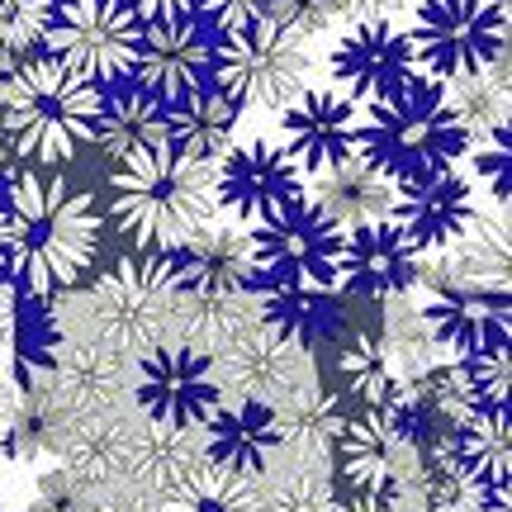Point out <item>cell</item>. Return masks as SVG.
<instances>
[{
    "label": "cell",
    "instance_id": "5bb4252c",
    "mask_svg": "<svg viewBox=\"0 0 512 512\" xmlns=\"http://www.w3.org/2000/svg\"><path fill=\"white\" fill-rule=\"evenodd\" d=\"M328 67H332L337 91L347 95L351 105H370V100L399 91V86H408V81L418 76L408 29H399L394 19L351 24L347 34L332 43Z\"/></svg>",
    "mask_w": 512,
    "mask_h": 512
},
{
    "label": "cell",
    "instance_id": "d590c367",
    "mask_svg": "<svg viewBox=\"0 0 512 512\" xmlns=\"http://www.w3.org/2000/svg\"><path fill=\"white\" fill-rule=\"evenodd\" d=\"M460 370H465V384H470L479 408H508V394H512L508 342H494V347L475 351V356H460Z\"/></svg>",
    "mask_w": 512,
    "mask_h": 512
},
{
    "label": "cell",
    "instance_id": "f1b7e54d",
    "mask_svg": "<svg viewBox=\"0 0 512 512\" xmlns=\"http://www.w3.org/2000/svg\"><path fill=\"white\" fill-rule=\"evenodd\" d=\"M72 437L67 427V399L53 389H29L19 394V403L10 408V418L0 422V456L10 460H34L43 451H62Z\"/></svg>",
    "mask_w": 512,
    "mask_h": 512
},
{
    "label": "cell",
    "instance_id": "9c48e42d",
    "mask_svg": "<svg viewBox=\"0 0 512 512\" xmlns=\"http://www.w3.org/2000/svg\"><path fill=\"white\" fill-rule=\"evenodd\" d=\"M256 271L261 280H285L304 290L337 294V261H342V228L309 200L280 204L275 214L252 223Z\"/></svg>",
    "mask_w": 512,
    "mask_h": 512
},
{
    "label": "cell",
    "instance_id": "c3c4849f",
    "mask_svg": "<svg viewBox=\"0 0 512 512\" xmlns=\"http://www.w3.org/2000/svg\"><path fill=\"white\" fill-rule=\"evenodd\" d=\"M498 5H508V0H498Z\"/></svg>",
    "mask_w": 512,
    "mask_h": 512
},
{
    "label": "cell",
    "instance_id": "b9f144b4",
    "mask_svg": "<svg viewBox=\"0 0 512 512\" xmlns=\"http://www.w3.org/2000/svg\"><path fill=\"white\" fill-rule=\"evenodd\" d=\"M138 15V24H166V19H190L200 10V0H124Z\"/></svg>",
    "mask_w": 512,
    "mask_h": 512
},
{
    "label": "cell",
    "instance_id": "3957f363",
    "mask_svg": "<svg viewBox=\"0 0 512 512\" xmlns=\"http://www.w3.org/2000/svg\"><path fill=\"white\" fill-rule=\"evenodd\" d=\"M105 95L95 81L67 72L53 57H24L0 95V128L19 162L62 166L95 138Z\"/></svg>",
    "mask_w": 512,
    "mask_h": 512
},
{
    "label": "cell",
    "instance_id": "ee69618b",
    "mask_svg": "<svg viewBox=\"0 0 512 512\" xmlns=\"http://www.w3.org/2000/svg\"><path fill=\"white\" fill-rule=\"evenodd\" d=\"M332 5H337V19L366 24V19H394L408 0H332Z\"/></svg>",
    "mask_w": 512,
    "mask_h": 512
},
{
    "label": "cell",
    "instance_id": "6da1fadb",
    "mask_svg": "<svg viewBox=\"0 0 512 512\" xmlns=\"http://www.w3.org/2000/svg\"><path fill=\"white\" fill-rule=\"evenodd\" d=\"M100 247L95 200L57 171H24L5 200L10 280L24 299H57L86 275Z\"/></svg>",
    "mask_w": 512,
    "mask_h": 512
},
{
    "label": "cell",
    "instance_id": "8d00e7d4",
    "mask_svg": "<svg viewBox=\"0 0 512 512\" xmlns=\"http://www.w3.org/2000/svg\"><path fill=\"white\" fill-rule=\"evenodd\" d=\"M465 157H470V166H475V181L489 190L494 209H508V166H512L508 124H498V128H489V133L470 138Z\"/></svg>",
    "mask_w": 512,
    "mask_h": 512
},
{
    "label": "cell",
    "instance_id": "4fadbf2b",
    "mask_svg": "<svg viewBox=\"0 0 512 512\" xmlns=\"http://www.w3.org/2000/svg\"><path fill=\"white\" fill-rule=\"evenodd\" d=\"M475 219H479L475 181H470L460 166L432 171V176H422V181L394 185L389 223L413 242V252L418 256L456 252L460 242H465V233L475 228Z\"/></svg>",
    "mask_w": 512,
    "mask_h": 512
},
{
    "label": "cell",
    "instance_id": "277c9868",
    "mask_svg": "<svg viewBox=\"0 0 512 512\" xmlns=\"http://www.w3.org/2000/svg\"><path fill=\"white\" fill-rule=\"evenodd\" d=\"M465 147L470 138H465L456 110L446 105V91L422 76L361 105V157L380 166L394 185L460 166Z\"/></svg>",
    "mask_w": 512,
    "mask_h": 512
},
{
    "label": "cell",
    "instance_id": "5b68a950",
    "mask_svg": "<svg viewBox=\"0 0 512 512\" xmlns=\"http://www.w3.org/2000/svg\"><path fill=\"white\" fill-rule=\"evenodd\" d=\"M413 67L432 86L489 72L508 57V5L498 0H422L413 29Z\"/></svg>",
    "mask_w": 512,
    "mask_h": 512
},
{
    "label": "cell",
    "instance_id": "1f68e13d",
    "mask_svg": "<svg viewBox=\"0 0 512 512\" xmlns=\"http://www.w3.org/2000/svg\"><path fill=\"white\" fill-rule=\"evenodd\" d=\"M157 503H162V512H261L256 479L228 475V470L209 465V460H200L166 494H157Z\"/></svg>",
    "mask_w": 512,
    "mask_h": 512
},
{
    "label": "cell",
    "instance_id": "8992f818",
    "mask_svg": "<svg viewBox=\"0 0 512 512\" xmlns=\"http://www.w3.org/2000/svg\"><path fill=\"white\" fill-rule=\"evenodd\" d=\"M214 91H223L238 110H285L299 91H309V48L304 38L256 19L247 29L219 34L214 43Z\"/></svg>",
    "mask_w": 512,
    "mask_h": 512
},
{
    "label": "cell",
    "instance_id": "f35d334b",
    "mask_svg": "<svg viewBox=\"0 0 512 512\" xmlns=\"http://www.w3.org/2000/svg\"><path fill=\"white\" fill-rule=\"evenodd\" d=\"M95 498H100V489L62 465V470H53V475H43L34 484L29 512H95Z\"/></svg>",
    "mask_w": 512,
    "mask_h": 512
},
{
    "label": "cell",
    "instance_id": "603a6c76",
    "mask_svg": "<svg viewBox=\"0 0 512 512\" xmlns=\"http://www.w3.org/2000/svg\"><path fill=\"white\" fill-rule=\"evenodd\" d=\"M309 200L318 204L342 233H351V228H361V223L389 219V209H394V181L356 152V157H347V162H337L313 176Z\"/></svg>",
    "mask_w": 512,
    "mask_h": 512
},
{
    "label": "cell",
    "instance_id": "836d02e7",
    "mask_svg": "<svg viewBox=\"0 0 512 512\" xmlns=\"http://www.w3.org/2000/svg\"><path fill=\"white\" fill-rule=\"evenodd\" d=\"M460 252V280L470 285H489V290H508V214L494 209V219H475L465 233Z\"/></svg>",
    "mask_w": 512,
    "mask_h": 512
},
{
    "label": "cell",
    "instance_id": "8fae6325",
    "mask_svg": "<svg viewBox=\"0 0 512 512\" xmlns=\"http://www.w3.org/2000/svg\"><path fill=\"white\" fill-rule=\"evenodd\" d=\"M304 195V171L280 138H247L233 143L214 166V200L233 214V223L252 228L280 204Z\"/></svg>",
    "mask_w": 512,
    "mask_h": 512
},
{
    "label": "cell",
    "instance_id": "cb8c5ba5",
    "mask_svg": "<svg viewBox=\"0 0 512 512\" xmlns=\"http://www.w3.org/2000/svg\"><path fill=\"white\" fill-rule=\"evenodd\" d=\"M166 124H171L166 147H176V152L195 157V162H219L223 152L238 143L242 110L223 91L204 86V91L185 95L181 105H171V110H166Z\"/></svg>",
    "mask_w": 512,
    "mask_h": 512
},
{
    "label": "cell",
    "instance_id": "f546056e",
    "mask_svg": "<svg viewBox=\"0 0 512 512\" xmlns=\"http://www.w3.org/2000/svg\"><path fill=\"white\" fill-rule=\"evenodd\" d=\"M451 451L484 489H508L512 475V427L508 408H484L451 432Z\"/></svg>",
    "mask_w": 512,
    "mask_h": 512
},
{
    "label": "cell",
    "instance_id": "ac0fdd59",
    "mask_svg": "<svg viewBox=\"0 0 512 512\" xmlns=\"http://www.w3.org/2000/svg\"><path fill=\"white\" fill-rule=\"evenodd\" d=\"M209 62H214V43L204 38L200 24L195 19H166V24H143L133 76H138V91H147L171 110L185 95L209 86Z\"/></svg>",
    "mask_w": 512,
    "mask_h": 512
},
{
    "label": "cell",
    "instance_id": "30bf717a",
    "mask_svg": "<svg viewBox=\"0 0 512 512\" xmlns=\"http://www.w3.org/2000/svg\"><path fill=\"white\" fill-rule=\"evenodd\" d=\"M133 394H138L147 422L171 427V432H200L223 403L214 356L200 347H185V342H162V347L143 351Z\"/></svg>",
    "mask_w": 512,
    "mask_h": 512
},
{
    "label": "cell",
    "instance_id": "f6af8a7d",
    "mask_svg": "<svg viewBox=\"0 0 512 512\" xmlns=\"http://www.w3.org/2000/svg\"><path fill=\"white\" fill-rule=\"evenodd\" d=\"M337 512H399V503H389V498H337Z\"/></svg>",
    "mask_w": 512,
    "mask_h": 512
},
{
    "label": "cell",
    "instance_id": "7bdbcfd3",
    "mask_svg": "<svg viewBox=\"0 0 512 512\" xmlns=\"http://www.w3.org/2000/svg\"><path fill=\"white\" fill-rule=\"evenodd\" d=\"M95 512H162V503H157V494H147V489H114V494H105L100 489V498H95Z\"/></svg>",
    "mask_w": 512,
    "mask_h": 512
},
{
    "label": "cell",
    "instance_id": "7c38bea8",
    "mask_svg": "<svg viewBox=\"0 0 512 512\" xmlns=\"http://www.w3.org/2000/svg\"><path fill=\"white\" fill-rule=\"evenodd\" d=\"M214 370H219V389L233 399L252 403H280L290 389L309 380V351L294 337L275 332L271 323L252 318L242 332H233L219 351H214Z\"/></svg>",
    "mask_w": 512,
    "mask_h": 512
},
{
    "label": "cell",
    "instance_id": "ab89813d",
    "mask_svg": "<svg viewBox=\"0 0 512 512\" xmlns=\"http://www.w3.org/2000/svg\"><path fill=\"white\" fill-rule=\"evenodd\" d=\"M266 19L275 29H285V34L309 43L313 34H323L337 19V5L332 0H266Z\"/></svg>",
    "mask_w": 512,
    "mask_h": 512
},
{
    "label": "cell",
    "instance_id": "44dd1931",
    "mask_svg": "<svg viewBox=\"0 0 512 512\" xmlns=\"http://www.w3.org/2000/svg\"><path fill=\"white\" fill-rule=\"evenodd\" d=\"M200 456L228 475L256 479L280 460V427L271 403L233 399L219 403V413L200 427Z\"/></svg>",
    "mask_w": 512,
    "mask_h": 512
},
{
    "label": "cell",
    "instance_id": "2e32d148",
    "mask_svg": "<svg viewBox=\"0 0 512 512\" xmlns=\"http://www.w3.org/2000/svg\"><path fill=\"white\" fill-rule=\"evenodd\" d=\"M280 143L304 176H318L361 152V105L342 91L309 86L280 110Z\"/></svg>",
    "mask_w": 512,
    "mask_h": 512
},
{
    "label": "cell",
    "instance_id": "7dc6e473",
    "mask_svg": "<svg viewBox=\"0 0 512 512\" xmlns=\"http://www.w3.org/2000/svg\"><path fill=\"white\" fill-rule=\"evenodd\" d=\"M10 275V252H5V204H0V280Z\"/></svg>",
    "mask_w": 512,
    "mask_h": 512
},
{
    "label": "cell",
    "instance_id": "681fc988",
    "mask_svg": "<svg viewBox=\"0 0 512 512\" xmlns=\"http://www.w3.org/2000/svg\"><path fill=\"white\" fill-rule=\"evenodd\" d=\"M0 512H5V503H0Z\"/></svg>",
    "mask_w": 512,
    "mask_h": 512
},
{
    "label": "cell",
    "instance_id": "60d3db41",
    "mask_svg": "<svg viewBox=\"0 0 512 512\" xmlns=\"http://www.w3.org/2000/svg\"><path fill=\"white\" fill-rule=\"evenodd\" d=\"M200 10L219 34H233V29H247L256 19H266V0H200Z\"/></svg>",
    "mask_w": 512,
    "mask_h": 512
},
{
    "label": "cell",
    "instance_id": "484cf974",
    "mask_svg": "<svg viewBox=\"0 0 512 512\" xmlns=\"http://www.w3.org/2000/svg\"><path fill=\"white\" fill-rule=\"evenodd\" d=\"M53 384L67 403H86V408H100V403L119 399L128 389V361L124 351L110 347V342H62L53 361Z\"/></svg>",
    "mask_w": 512,
    "mask_h": 512
},
{
    "label": "cell",
    "instance_id": "9a60e30c",
    "mask_svg": "<svg viewBox=\"0 0 512 512\" xmlns=\"http://www.w3.org/2000/svg\"><path fill=\"white\" fill-rule=\"evenodd\" d=\"M166 256H171L181 294L190 299H238V294H252V285L261 280L252 228H242V223L209 219L200 233H190Z\"/></svg>",
    "mask_w": 512,
    "mask_h": 512
},
{
    "label": "cell",
    "instance_id": "d6986e66",
    "mask_svg": "<svg viewBox=\"0 0 512 512\" xmlns=\"http://www.w3.org/2000/svg\"><path fill=\"white\" fill-rule=\"evenodd\" d=\"M422 328L441 356L451 351V361L508 342V290H489L470 280L437 285L422 304Z\"/></svg>",
    "mask_w": 512,
    "mask_h": 512
},
{
    "label": "cell",
    "instance_id": "83f0119b",
    "mask_svg": "<svg viewBox=\"0 0 512 512\" xmlns=\"http://www.w3.org/2000/svg\"><path fill=\"white\" fill-rule=\"evenodd\" d=\"M342 389H347L351 403H361V413H375V418H394L408 399V380L403 370L389 361L375 342V332H356L347 347H342Z\"/></svg>",
    "mask_w": 512,
    "mask_h": 512
},
{
    "label": "cell",
    "instance_id": "4dcf8cb0",
    "mask_svg": "<svg viewBox=\"0 0 512 512\" xmlns=\"http://www.w3.org/2000/svg\"><path fill=\"white\" fill-rule=\"evenodd\" d=\"M200 432H171L152 427L147 437H128V475L147 494H166L181 475L200 465Z\"/></svg>",
    "mask_w": 512,
    "mask_h": 512
},
{
    "label": "cell",
    "instance_id": "ffe728a7",
    "mask_svg": "<svg viewBox=\"0 0 512 512\" xmlns=\"http://www.w3.org/2000/svg\"><path fill=\"white\" fill-rule=\"evenodd\" d=\"M403 456H418V451L399 437L394 418H375V413L347 418L342 437L332 446V460H337L351 494L389 498V503H403V479H413L403 470Z\"/></svg>",
    "mask_w": 512,
    "mask_h": 512
},
{
    "label": "cell",
    "instance_id": "74e56055",
    "mask_svg": "<svg viewBox=\"0 0 512 512\" xmlns=\"http://www.w3.org/2000/svg\"><path fill=\"white\" fill-rule=\"evenodd\" d=\"M53 5L57 0H0V53L29 57L53 24Z\"/></svg>",
    "mask_w": 512,
    "mask_h": 512
},
{
    "label": "cell",
    "instance_id": "bcb514c9",
    "mask_svg": "<svg viewBox=\"0 0 512 512\" xmlns=\"http://www.w3.org/2000/svg\"><path fill=\"white\" fill-rule=\"evenodd\" d=\"M15 166H19V157H15V147H10V138H5V128H0V181L5 176L15 181Z\"/></svg>",
    "mask_w": 512,
    "mask_h": 512
},
{
    "label": "cell",
    "instance_id": "7a4b0ae2",
    "mask_svg": "<svg viewBox=\"0 0 512 512\" xmlns=\"http://www.w3.org/2000/svg\"><path fill=\"white\" fill-rule=\"evenodd\" d=\"M110 214L138 252H171L219 214L214 166L176 147L138 152L110 176Z\"/></svg>",
    "mask_w": 512,
    "mask_h": 512
},
{
    "label": "cell",
    "instance_id": "d4e9b609",
    "mask_svg": "<svg viewBox=\"0 0 512 512\" xmlns=\"http://www.w3.org/2000/svg\"><path fill=\"white\" fill-rule=\"evenodd\" d=\"M252 304H256V318H261V323H271L275 332L294 337L304 351H313L318 342H328L332 332H337V318H342V309L332 304V294L304 290V285H285V280H256Z\"/></svg>",
    "mask_w": 512,
    "mask_h": 512
},
{
    "label": "cell",
    "instance_id": "4316f807",
    "mask_svg": "<svg viewBox=\"0 0 512 512\" xmlns=\"http://www.w3.org/2000/svg\"><path fill=\"white\" fill-rule=\"evenodd\" d=\"M166 133H171V124H166V105L133 86V91H119V95L105 100V110H100V119H95L91 143L100 147L105 157H114V162H128V157H138V152H157V147H166Z\"/></svg>",
    "mask_w": 512,
    "mask_h": 512
},
{
    "label": "cell",
    "instance_id": "d6a6232c",
    "mask_svg": "<svg viewBox=\"0 0 512 512\" xmlns=\"http://www.w3.org/2000/svg\"><path fill=\"white\" fill-rule=\"evenodd\" d=\"M494 489H484L465 465L456 460L451 441L432 446L422 456V498H427V512H484Z\"/></svg>",
    "mask_w": 512,
    "mask_h": 512
},
{
    "label": "cell",
    "instance_id": "e575fe53",
    "mask_svg": "<svg viewBox=\"0 0 512 512\" xmlns=\"http://www.w3.org/2000/svg\"><path fill=\"white\" fill-rule=\"evenodd\" d=\"M337 489H332L328 470H313V465H290L285 475L275 479L261 512H337Z\"/></svg>",
    "mask_w": 512,
    "mask_h": 512
},
{
    "label": "cell",
    "instance_id": "ba28073f",
    "mask_svg": "<svg viewBox=\"0 0 512 512\" xmlns=\"http://www.w3.org/2000/svg\"><path fill=\"white\" fill-rule=\"evenodd\" d=\"M143 43V24L124 0H57L43 48L53 62L86 81H119L133 76Z\"/></svg>",
    "mask_w": 512,
    "mask_h": 512
},
{
    "label": "cell",
    "instance_id": "7402d4cb",
    "mask_svg": "<svg viewBox=\"0 0 512 512\" xmlns=\"http://www.w3.org/2000/svg\"><path fill=\"white\" fill-rule=\"evenodd\" d=\"M347 408L342 399H332L328 389H318L313 380H304L299 389H290L285 399L275 403V427H280V451L294 465H313L323 470V460H332V446L347 427Z\"/></svg>",
    "mask_w": 512,
    "mask_h": 512
},
{
    "label": "cell",
    "instance_id": "52a82bcc",
    "mask_svg": "<svg viewBox=\"0 0 512 512\" xmlns=\"http://www.w3.org/2000/svg\"><path fill=\"white\" fill-rule=\"evenodd\" d=\"M181 285L171 271L166 252H133L119 256L110 271L91 285V309L100 323V342L128 351V347H162L171 323H176Z\"/></svg>",
    "mask_w": 512,
    "mask_h": 512
},
{
    "label": "cell",
    "instance_id": "e0dca14e",
    "mask_svg": "<svg viewBox=\"0 0 512 512\" xmlns=\"http://www.w3.org/2000/svg\"><path fill=\"white\" fill-rule=\"evenodd\" d=\"M422 256L389 219L361 223L342 233V261H337V294L351 290L370 304H389L418 285Z\"/></svg>",
    "mask_w": 512,
    "mask_h": 512
}]
</instances>
